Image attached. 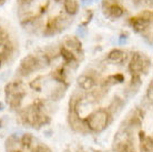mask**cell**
<instances>
[{
  "label": "cell",
  "mask_w": 153,
  "mask_h": 152,
  "mask_svg": "<svg viewBox=\"0 0 153 152\" xmlns=\"http://www.w3.org/2000/svg\"><path fill=\"white\" fill-rule=\"evenodd\" d=\"M76 83H78V87L80 88L81 90H83V91H90L96 86V80H94V78H92L91 76L81 75L78 78V80H76Z\"/></svg>",
  "instance_id": "4"
},
{
  "label": "cell",
  "mask_w": 153,
  "mask_h": 152,
  "mask_svg": "<svg viewBox=\"0 0 153 152\" xmlns=\"http://www.w3.org/2000/svg\"><path fill=\"white\" fill-rule=\"evenodd\" d=\"M32 140H33V137L31 136L30 133H25V134H22L20 142H21V145H22L23 147L29 148V147H31V145H32Z\"/></svg>",
  "instance_id": "11"
},
{
  "label": "cell",
  "mask_w": 153,
  "mask_h": 152,
  "mask_svg": "<svg viewBox=\"0 0 153 152\" xmlns=\"http://www.w3.org/2000/svg\"><path fill=\"white\" fill-rule=\"evenodd\" d=\"M142 145L146 152H152V138L146 137V139L142 140Z\"/></svg>",
  "instance_id": "12"
},
{
  "label": "cell",
  "mask_w": 153,
  "mask_h": 152,
  "mask_svg": "<svg viewBox=\"0 0 153 152\" xmlns=\"http://www.w3.org/2000/svg\"><path fill=\"white\" fill-rule=\"evenodd\" d=\"M148 62L149 61L143 57V54H141L140 52H134L133 56H132V59L130 61L129 68H130L131 72L133 75H140L144 70Z\"/></svg>",
  "instance_id": "3"
},
{
  "label": "cell",
  "mask_w": 153,
  "mask_h": 152,
  "mask_svg": "<svg viewBox=\"0 0 153 152\" xmlns=\"http://www.w3.org/2000/svg\"><path fill=\"white\" fill-rule=\"evenodd\" d=\"M107 9L109 16H111L113 18H120L123 15V12H124V9L121 6H119L118 4H115V2L112 4L111 6H109Z\"/></svg>",
  "instance_id": "10"
},
{
  "label": "cell",
  "mask_w": 153,
  "mask_h": 152,
  "mask_svg": "<svg viewBox=\"0 0 153 152\" xmlns=\"http://www.w3.org/2000/svg\"><path fill=\"white\" fill-rule=\"evenodd\" d=\"M63 46L70 49L71 51H79L81 50V42L78 37L74 36H67L63 39Z\"/></svg>",
  "instance_id": "5"
},
{
  "label": "cell",
  "mask_w": 153,
  "mask_h": 152,
  "mask_svg": "<svg viewBox=\"0 0 153 152\" xmlns=\"http://www.w3.org/2000/svg\"><path fill=\"white\" fill-rule=\"evenodd\" d=\"M124 58H126V52L121 49H113L108 54V60L113 62V63L122 62L124 60Z\"/></svg>",
  "instance_id": "7"
},
{
  "label": "cell",
  "mask_w": 153,
  "mask_h": 152,
  "mask_svg": "<svg viewBox=\"0 0 153 152\" xmlns=\"http://www.w3.org/2000/svg\"><path fill=\"white\" fill-rule=\"evenodd\" d=\"M109 112L104 109H98L92 111L84 119V124L93 132H101L108 127Z\"/></svg>",
  "instance_id": "1"
},
{
  "label": "cell",
  "mask_w": 153,
  "mask_h": 152,
  "mask_svg": "<svg viewBox=\"0 0 153 152\" xmlns=\"http://www.w3.org/2000/svg\"><path fill=\"white\" fill-rule=\"evenodd\" d=\"M39 66H38V61H37V58L36 56H32V54H28L21 60V63H20L19 67V72L22 75V76H27L29 73L33 72L36 70H38Z\"/></svg>",
  "instance_id": "2"
},
{
  "label": "cell",
  "mask_w": 153,
  "mask_h": 152,
  "mask_svg": "<svg viewBox=\"0 0 153 152\" xmlns=\"http://www.w3.org/2000/svg\"><path fill=\"white\" fill-rule=\"evenodd\" d=\"M31 87L33 88V89H37V90H39L40 88H41V80H35L33 82H31Z\"/></svg>",
  "instance_id": "17"
},
{
  "label": "cell",
  "mask_w": 153,
  "mask_h": 152,
  "mask_svg": "<svg viewBox=\"0 0 153 152\" xmlns=\"http://www.w3.org/2000/svg\"><path fill=\"white\" fill-rule=\"evenodd\" d=\"M78 34L80 36V37H84L85 34H87V29H85V26H80L78 28V30H76Z\"/></svg>",
  "instance_id": "16"
},
{
  "label": "cell",
  "mask_w": 153,
  "mask_h": 152,
  "mask_svg": "<svg viewBox=\"0 0 153 152\" xmlns=\"http://www.w3.org/2000/svg\"><path fill=\"white\" fill-rule=\"evenodd\" d=\"M4 104H2V103L0 102V111H1V110H4Z\"/></svg>",
  "instance_id": "19"
},
{
  "label": "cell",
  "mask_w": 153,
  "mask_h": 152,
  "mask_svg": "<svg viewBox=\"0 0 153 152\" xmlns=\"http://www.w3.org/2000/svg\"><path fill=\"white\" fill-rule=\"evenodd\" d=\"M65 9L69 16H76L79 11L78 0H65Z\"/></svg>",
  "instance_id": "9"
},
{
  "label": "cell",
  "mask_w": 153,
  "mask_h": 152,
  "mask_svg": "<svg viewBox=\"0 0 153 152\" xmlns=\"http://www.w3.org/2000/svg\"><path fill=\"white\" fill-rule=\"evenodd\" d=\"M56 1H57V2H58V1H60V0H56Z\"/></svg>",
  "instance_id": "20"
},
{
  "label": "cell",
  "mask_w": 153,
  "mask_h": 152,
  "mask_svg": "<svg viewBox=\"0 0 153 152\" xmlns=\"http://www.w3.org/2000/svg\"><path fill=\"white\" fill-rule=\"evenodd\" d=\"M111 79L114 80V82H123L124 81V76L121 73H115L114 76H111Z\"/></svg>",
  "instance_id": "15"
},
{
  "label": "cell",
  "mask_w": 153,
  "mask_h": 152,
  "mask_svg": "<svg viewBox=\"0 0 153 152\" xmlns=\"http://www.w3.org/2000/svg\"><path fill=\"white\" fill-rule=\"evenodd\" d=\"M35 0H18V4L20 6H28V4H32Z\"/></svg>",
  "instance_id": "18"
},
{
  "label": "cell",
  "mask_w": 153,
  "mask_h": 152,
  "mask_svg": "<svg viewBox=\"0 0 153 152\" xmlns=\"http://www.w3.org/2000/svg\"><path fill=\"white\" fill-rule=\"evenodd\" d=\"M153 83L151 82L150 83V86L148 87V90H146V98H148V100H149L150 102L152 103V100H153Z\"/></svg>",
  "instance_id": "13"
},
{
  "label": "cell",
  "mask_w": 153,
  "mask_h": 152,
  "mask_svg": "<svg viewBox=\"0 0 153 152\" xmlns=\"http://www.w3.org/2000/svg\"><path fill=\"white\" fill-rule=\"evenodd\" d=\"M33 152H52L50 150V148H48L47 145H39L37 148L33 150Z\"/></svg>",
  "instance_id": "14"
},
{
  "label": "cell",
  "mask_w": 153,
  "mask_h": 152,
  "mask_svg": "<svg viewBox=\"0 0 153 152\" xmlns=\"http://www.w3.org/2000/svg\"><path fill=\"white\" fill-rule=\"evenodd\" d=\"M130 23L131 26H132V28H133L134 30L137 31V32H140V34H142L143 31L146 30V28L149 27V23L146 22L144 20L142 19V18H140V17H133V18H131L130 19Z\"/></svg>",
  "instance_id": "6"
},
{
  "label": "cell",
  "mask_w": 153,
  "mask_h": 152,
  "mask_svg": "<svg viewBox=\"0 0 153 152\" xmlns=\"http://www.w3.org/2000/svg\"><path fill=\"white\" fill-rule=\"evenodd\" d=\"M59 54L63 58V60L67 62V63H72V62H76V56L73 51H71L70 49L65 48V46H61L59 48Z\"/></svg>",
  "instance_id": "8"
}]
</instances>
